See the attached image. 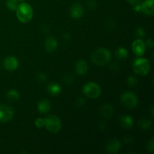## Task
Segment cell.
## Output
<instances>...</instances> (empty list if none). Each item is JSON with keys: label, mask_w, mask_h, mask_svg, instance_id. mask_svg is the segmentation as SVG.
Segmentation results:
<instances>
[{"label": "cell", "mask_w": 154, "mask_h": 154, "mask_svg": "<svg viewBox=\"0 0 154 154\" xmlns=\"http://www.w3.org/2000/svg\"><path fill=\"white\" fill-rule=\"evenodd\" d=\"M17 17L18 20L22 23H28L32 20L34 14V11L29 4L22 2L20 4H18L16 9Z\"/></svg>", "instance_id": "1"}, {"label": "cell", "mask_w": 154, "mask_h": 154, "mask_svg": "<svg viewBox=\"0 0 154 154\" xmlns=\"http://www.w3.org/2000/svg\"><path fill=\"white\" fill-rule=\"evenodd\" d=\"M111 52L106 48H99L93 51L91 54L92 62L99 66H105L111 61Z\"/></svg>", "instance_id": "2"}, {"label": "cell", "mask_w": 154, "mask_h": 154, "mask_svg": "<svg viewBox=\"0 0 154 154\" xmlns=\"http://www.w3.org/2000/svg\"><path fill=\"white\" fill-rule=\"evenodd\" d=\"M45 126L51 133H58L62 129V121L59 117L51 114L45 118Z\"/></svg>", "instance_id": "3"}, {"label": "cell", "mask_w": 154, "mask_h": 154, "mask_svg": "<svg viewBox=\"0 0 154 154\" xmlns=\"http://www.w3.org/2000/svg\"><path fill=\"white\" fill-rule=\"evenodd\" d=\"M133 70L136 75L140 76H145L150 72V63L145 58H138L134 62Z\"/></svg>", "instance_id": "4"}, {"label": "cell", "mask_w": 154, "mask_h": 154, "mask_svg": "<svg viewBox=\"0 0 154 154\" xmlns=\"http://www.w3.org/2000/svg\"><path fill=\"white\" fill-rule=\"evenodd\" d=\"M83 93L90 99H97L102 93L100 86L95 82H88L83 87Z\"/></svg>", "instance_id": "5"}, {"label": "cell", "mask_w": 154, "mask_h": 154, "mask_svg": "<svg viewBox=\"0 0 154 154\" xmlns=\"http://www.w3.org/2000/svg\"><path fill=\"white\" fill-rule=\"evenodd\" d=\"M120 102L125 108L132 109L138 105V99L135 93L131 91H126L122 94Z\"/></svg>", "instance_id": "6"}, {"label": "cell", "mask_w": 154, "mask_h": 154, "mask_svg": "<svg viewBox=\"0 0 154 154\" xmlns=\"http://www.w3.org/2000/svg\"><path fill=\"white\" fill-rule=\"evenodd\" d=\"M14 117V110L8 105H0V123H7Z\"/></svg>", "instance_id": "7"}, {"label": "cell", "mask_w": 154, "mask_h": 154, "mask_svg": "<svg viewBox=\"0 0 154 154\" xmlns=\"http://www.w3.org/2000/svg\"><path fill=\"white\" fill-rule=\"evenodd\" d=\"M132 49L134 54L138 57H141L146 51V45L142 39H136L132 45Z\"/></svg>", "instance_id": "8"}, {"label": "cell", "mask_w": 154, "mask_h": 154, "mask_svg": "<svg viewBox=\"0 0 154 154\" xmlns=\"http://www.w3.org/2000/svg\"><path fill=\"white\" fill-rule=\"evenodd\" d=\"M3 66H4L5 69L9 72H13L15 71L19 66V62H18L17 59L13 56H9L7 57L4 60L3 62Z\"/></svg>", "instance_id": "9"}, {"label": "cell", "mask_w": 154, "mask_h": 154, "mask_svg": "<svg viewBox=\"0 0 154 154\" xmlns=\"http://www.w3.org/2000/svg\"><path fill=\"white\" fill-rule=\"evenodd\" d=\"M121 148V143L117 139H111L107 142L105 149L110 153H117Z\"/></svg>", "instance_id": "10"}, {"label": "cell", "mask_w": 154, "mask_h": 154, "mask_svg": "<svg viewBox=\"0 0 154 154\" xmlns=\"http://www.w3.org/2000/svg\"><path fill=\"white\" fill-rule=\"evenodd\" d=\"M141 12L148 16H153L154 14V0H144L141 3Z\"/></svg>", "instance_id": "11"}, {"label": "cell", "mask_w": 154, "mask_h": 154, "mask_svg": "<svg viewBox=\"0 0 154 154\" xmlns=\"http://www.w3.org/2000/svg\"><path fill=\"white\" fill-rule=\"evenodd\" d=\"M100 115L104 119H109L114 114V107L111 104H104L99 108Z\"/></svg>", "instance_id": "12"}, {"label": "cell", "mask_w": 154, "mask_h": 154, "mask_svg": "<svg viewBox=\"0 0 154 154\" xmlns=\"http://www.w3.org/2000/svg\"><path fill=\"white\" fill-rule=\"evenodd\" d=\"M58 47V41L54 37H48L45 43V51L48 53H53Z\"/></svg>", "instance_id": "13"}, {"label": "cell", "mask_w": 154, "mask_h": 154, "mask_svg": "<svg viewBox=\"0 0 154 154\" xmlns=\"http://www.w3.org/2000/svg\"><path fill=\"white\" fill-rule=\"evenodd\" d=\"M70 14L72 17L75 18V19H79V18L82 17L83 14H84V8H83L82 5L79 3L73 4V5L71 8Z\"/></svg>", "instance_id": "14"}, {"label": "cell", "mask_w": 154, "mask_h": 154, "mask_svg": "<svg viewBox=\"0 0 154 154\" xmlns=\"http://www.w3.org/2000/svg\"><path fill=\"white\" fill-rule=\"evenodd\" d=\"M88 65L85 60H80L75 63V72L79 75H85L88 72Z\"/></svg>", "instance_id": "15"}, {"label": "cell", "mask_w": 154, "mask_h": 154, "mask_svg": "<svg viewBox=\"0 0 154 154\" xmlns=\"http://www.w3.org/2000/svg\"><path fill=\"white\" fill-rule=\"evenodd\" d=\"M120 124L123 129H130L132 127L134 123V120L132 117L129 115H122L119 119Z\"/></svg>", "instance_id": "16"}, {"label": "cell", "mask_w": 154, "mask_h": 154, "mask_svg": "<svg viewBox=\"0 0 154 154\" xmlns=\"http://www.w3.org/2000/svg\"><path fill=\"white\" fill-rule=\"evenodd\" d=\"M37 109L41 114H47L51 109V102L48 99H42L38 103Z\"/></svg>", "instance_id": "17"}, {"label": "cell", "mask_w": 154, "mask_h": 154, "mask_svg": "<svg viewBox=\"0 0 154 154\" xmlns=\"http://www.w3.org/2000/svg\"><path fill=\"white\" fill-rule=\"evenodd\" d=\"M48 93L52 96H57V95L60 94L62 92V88L60 87V84H57V83H51L48 85Z\"/></svg>", "instance_id": "18"}, {"label": "cell", "mask_w": 154, "mask_h": 154, "mask_svg": "<svg viewBox=\"0 0 154 154\" xmlns=\"http://www.w3.org/2000/svg\"><path fill=\"white\" fill-rule=\"evenodd\" d=\"M138 126L141 129L144 130H148L150 129L152 126V122L150 121L149 119L146 118V117H143L138 122Z\"/></svg>", "instance_id": "19"}, {"label": "cell", "mask_w": 154, "mask_h": 154, "mask_svg": "<svg viewBox=\"0 0 154 154\" xmlns=\"http://www.w3.org/2000/svg\"><path fill=\"white\" fill-rule=\"evenodd\" d=\"M128 55H129V52L124 48H119L115 51V57L118 60H124L128 57Z\"/></svg>", "instance_id": "20"}, {"label": "cell", "mask_w": 154, "mask_h": 154, "mask_svg": "<svg viewBox=\"0 0 154 154\" xmlns=\"http://www.w3.org/2000/svg\"><path fill=\"white\" fill-rule=\"evenodd\" d=\"M6 96L11 101H17L20 99V93L16 90H10L6 93Z\"/></svg>", "instance_id": "21"}, {"label": "cell", "mask_w": 154, "mask_h": 154, "mask_svg": "<svg viewBox=\"0 0 154 154\" xmlns=\"http://www.w3.org/2000/svg\"><path fill=\"white\" fill-rule=\"evenodd\" d=\"M18 1L17 0H7L6 2V6L11 11H15L17 8Z\"/></svg>", "instance_id": "22"}, {"label": "cell", "mask_w": 154, "mask_h": 154, "mask_svg": "<svg viewBox=\"0 0 154 154\" xmlns=\"http://www.w3.org/2000/svg\"><path fill=\"white\" fill-rule=\"evenodd\" d=\"M138 78H136L134 75H130V76L128 77L127 78V84L129 86V87H135V86L138 84Z\"/></svg>", "instance_id": "23"}, {"label": "cell", "mask_w": 154, "mask_h": 154, "mask_svg": "<svg viewBox=\"0 0 154 154\" xmlns=\"http://www.w3.org/2000/svg\"><path fill=\"white\" fill-rule=\"evenodd\" d=\"M36 81L40 83H44L47 80V75H45V73H42V72H40V73H38L36 75Z\"/></svg>", "instance_id": "24"}, {"label": "cell", "mask_w": 154, "mask_h": 154, "mask_svg": "<svg viewBox=\"0 0 154 154\" xmlns=\"http://www.w3.org/2000/svg\"><path fill=\"white\" fill-rule=\"evenodd\" d=\"M35 125L36 127L38 128L44 127V126H45V119L41 118V117L37 118L35 120Z\"/></svg>", "instance_id": "25"}, {"label": "cell", "mask_w": 154, "mask_h": 154, "mask_svg": "<svg viewBox=\"0 0 154 154\" xmlns=\"http://www.w3.org/2000/svg\"><path fill=\"white\" fill-rule=\"evenodd\" d=\"M64 81L66 84H72L74 81V78L72 75H66L64 76Z\"/></svg>", "instance_id": "26"}, {"label": "cell", "mask_w": 154, "mask_h": 154, "mask_svg": "<svg viewBox=\"0 0 154 154\" xmlns=\"http://www.w3.org/2000/svg\"><path fill=\"white\" fill-rule=\"evenodd\" d=\"M96 2L95 0H89L87 2V7L90 9V10H95L96 8Z\"/></svg>", "instance_id": "27"}, {"label": "cell", "mask_w": 154, "mask_h": 154, "mask_svg": "<svg viewBox=\"0 0 154 154\" xmlns=\"http://www.w3.org/2000/svg\"><path fill=\"white\" fill-rule=\"evenodd\" d=\"M147 150H148L149 152H150V153H153L154 151V139L153 138H151V140H150V141L148 142V144H147Z\"/></svg>", "instance_id": "28"}, {"label": "cell", "mask_w": 154, "mask_h": 154, "mask_svg": "<svg viewBox=\"0 0 154 154\" xmlns=\"http://www.w3.org/2000/svg\"><path fill=\"white\" fill-rule=\"evenodd\" d=\"M136 35L140 38H143L145 36V30L141 27H138L136 29Z\"/></svg>", "instance_id": "29"}, {"label": "cell", "mask_w": 154, "mask_h": 154, "mask_svg": "<svg viewBox=\"0 0 154 154\" xmlns=\"http://www.w3.org/2000/svg\"><path fill=\"white\" fill-rule=\"evenodd\" d=\"M145 45H146V46H148L149 48H153V45H154L153 38H148V39H147V42H146V43H145Z\"/></svg>", "instance_id": "30"}, {"label": "cell", "mask_w": 154, "mask_h": 154, "mask_svg": "<svg viewBox=\"0 0 154 154\" xmlns=\"http://www.w3.org/2000/svg\"><path fill=\"white\" fill-rule=\"evenodd\" d=\"M127 2L132 5H135L142 2V0H127Z\"/></svg>", "instance_id": "31"}, {"label": "cell", "mask_w": 154, "mask_h": 154, "mask_svg": "<svg viewBox=\"0 0 154 154\" xmlns=\"http://www.w3.org/2000/svg\"><path fill=\"white\" fill-rule=\"evenodd\" d=\"M84 103H85V101H84V99L83 98H78V99L77 100V105L78 106H83L84 105Z\"/></svg>", "instance_id": "32"}, {"label": "cell", "mask_w": 154, "mask_h": 154, "mask_svg": "<svg viewBox=\"0 0 154 154\" xmlns=\"http://www.w3.org/2000/svg\"><path fill=\"white\" fill-rule=\"evenodd\" d=\"M124 141L126 144H132V142H133V139H132L131 137H126V138H124Z\"/></svg>", "instance_id": "33"}, {"label": "cell", "mask_w": 154, "mask_h": 154, "mask_svg": "<svg viewBox=\"0 0 154 154\" xmlns=\"http://www.w3.org/2000/svg\"><path fill=\"white\" fill-rule=\"evenodd\" d=\"M134 10L137 12H141V3L138 5H134Z\"/></svg>", "instance_id": "34"}, {"label": "cell", "mask_w": 154, "mask_h": 154, "mask_svg": "<svg viewBox=\"0 0 154 154\" xmlns=\"http://www.w3.org/2000/svg\"><path fill=\"white\" fill-rule=\"evenodd\" d=\"M153 106L151 107V117H153Z\"/></svg>", "instance_id": "35"}, {"label": "cell", "mask_w": 154, "mask_h": 154, "mask_svg": "<svg viewBox=\"0 0 154 154\" xmlns=\"http://www.w3.org/2000/svg\"><path fill=\"white\" fill-rule=\"evenodd\" d=\"M64 36H65V38H67V39L69 38V35H68V33H66V34H64Z\"/></svg>", "instance_id": "36"}, {"label": "cell", "mask_w": 154, "mask_h": 154, "mask_svg": "<svg viewBox=\"0 0 154 154\" xmlns=\"http://www.w3.org/2000/svg\"><path fill=\"white\" fill-rule=\"evenodd\" d=\"M17 1H18V2H23V1H25V0H17Z\"/></svg>", "instance_id": "37"}]
</instances>
